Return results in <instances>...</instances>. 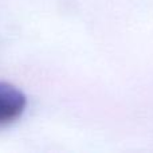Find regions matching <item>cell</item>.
Returning <instances> with one entry per match:
<instances>
[{
  "mask_svg": "<svg viewBox=\"0 0 153 153\" xmlns=\"http://www.w3.org/2000/svg\"><path fill=\"white\" fill-rule=\"evenodd\" d=\"M26 108V94L12 83L0 81V128L20 118Z\"/></svg>",
  "mask_w": 153,
  "mask_h": 153,
  "instance_id": "1",
  "label": "cell"
}]
</instances>
